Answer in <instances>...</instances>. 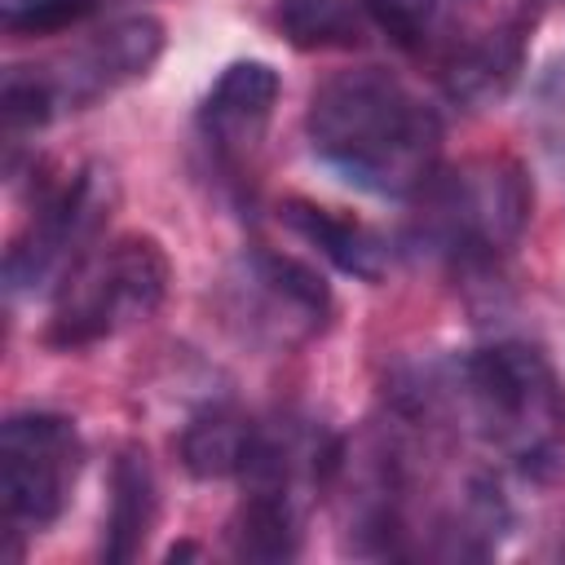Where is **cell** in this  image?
<instances>
[{"label":"cell","mask_w":565,"mask_h":565,"mask_svg":"<svg viewBox=\"0 0 565 565\" xmlns=\"http://www.w3.org/2000/svg\"><path fill=\"white\" fill-rule=\"evenodd\" d=\"M102 0H0V22L9 35H57L97 13Z\"/></svg>","instance_id":"obj_16"},{"label":"cell","mask_w":565,"mask_h":565,"mask_svg":"<svg viewBox=\"0 0 565 565\" xmlns=\"http://www.w3.org/2000/svg\"><path fill=\"white\" fill-rule=\"evenodd\" d=\"M172 282L168 252L150 234H119L93 252H84L53 291V309L44 322L49 349H88L102 344L163 305Z\"/></svg>","instance_id":"obj_4"},{"label":"cell","mask_w":565,"mask_h":565,"mask_svg":"<svg viewBox=\"0 0 565 565\" xmlns=\"http://www.w3.org/2000/svg\"><path fill=\"white\" fill-rule=\"evenodd\" d=\"M79 468L84 441L75 419L53 411L9 415L0 428V503L9 534L53 525L75 494Z\"/></svg>","instance_id":"obj_7"},{"label":"cell","mask_w":565,"mask_h":565,"mask_svg":"<svg viewBox=\"0 0 565 565\" xmlns=\"http://www.w3.org/2000/svg\"><path fill=\"white\" fill-rule=\"evenodd\" d=\"M159 53H163V22L150 13H132V18H119L102 31H93L71 53L44 62L40 75L49 84L57 115H66V110H84V106L110 97L115 88L141 79L159 62Z\"/></svg>","instance_id":"obj_8"},{"label":"cell","mask_w":565,"mask_h":565,"mask_svg":"<svg viewBox=\"0 0 565 565\" xmlns=\"http://www.w3.org/2000/svg\"><path fill=\"white\" fill-rule=\"evenodd\" d=\"M221 313L247 344L287 353L322 335L331 322V287L296 256L247 247L221 278Z\"/></svg>","instance_id":"obj_5"},{"label":"cell","mask_w":565,"mask_h":565,"mask_svg":"<svg viewBox=\"0 0 565 565\" xmlns=\"http://www.w3.org/2000/svg\"><path fill=\"white\" fill-rule=\"evenodd\" d=\"M296 481H247V494L230 525L238 561H291L300 552V499Z\"/></svg>","instance_id":"obj_11"},{"label":"cell","mask_w":565,"mask_h":565,"mask_svg":"<svg viewBox=\"0 0 565 565\" xmlns=\"http://www.w3.org/2000/svg\"><path fill=\"white\" fill-rule=\"evenodd\" d=\"M274 18L296 49H349L362 40L366 0H278Z\"/></svg>","instance_id":"obj_15"},{"label":"cell","mask_w":565,"mask_h":565,"mask_svg":"<svg viewBox=\"0 0 565 565\" xmlns=\"http://www.w3.org/2000/svg\"><path fill=\"white\" fill-rule=\"evenodd\" d=\"M278 93H282L278 71L256 57L230 62L216 75V84L207 88V97L199 106V141L221 172L243 177V168H252V159L260 154V141L269 132Z\"/></svg>","instance_id":"obj_9"},{"label":"cell","mask_w":565,"mask_h":565,"mask_svg":"<svg viewBox=\"0 0 565 565\" xmlns=\"http://www.w3.org/2000/svg\"><path fill=\"white\" fill-rule=\"evenodd\" d=\"M278 216L296 238L318 247L340 274L362 278V282H380L388 274V247L371 225H362L353 216H340L331 207H318L309 199H287L278 207Z\"/></svg>","instance_id":"obj_10"},{"label":"cell","mask_w":565,"mask_h":565,"mask_svg":"<svg viewBox=\"0 0 565 565\" xmlns=\"http://www.w3.org/2000/svg\"><path fill=\"white\" fill-rule=\"evenodd\" d=\"M159 521V486L150 455L141 446H124L110 468V508L102 525V561H132Z\"/></svg>","instance_id":"obj_12"},{"label":"cell","mask_w":565,"mask_h":565,"mask_svg":"<svg viewBox=\"0 0 565 565\" xmlns=\"http://www.w3.org/2000/svg\"><path fill=\"white\" fill-rule=\"evenodd\" d=\"M455 393L472 433L521 477H552L565 446V384L543 349L499 340L455 366Z\"/></svg>","instance_id":"obj_2"},{"label":"cell","mask_w":565,"mask_h":565,"mask_svg":"<svg viewBox=\"0 0 565 565\" xmlns=\"http://www.w3.org/2000/svg\"><path fill=\"white\" fill-rule=\"evenodd\" d=\"M260 424H252L238 406L230 402H212L203 406L185 428H181V463L190 477L199 481H221V477H243L252 446H256Z\"/></svg>","instance_id":"obj_13"},{"label":"cell","mask_w":565,"mask_h":565,"mask_svg":"<svg viewBox=\"0 0 565 565\" xmlns=\"http://www.w3.org/2000/svg\"><path fill=\"white\" fill-rule=\"evenodd\" d=\"M115 172L106 163H84L75 177L53 185L26 230L4 252V287L9 296L40 291L44 282H62L66 269L93 252V238L102 234L110 207H115Z\"/></svg>","instance_id":"obj_6"},{"label":"cell","mask_w":565,"mask_h":565,"mask_svg":"<svg viewBox=\"0 0 565 565\" xmlns=\"http://www.w3.org/2000/svg\"><path fill=\"white\" fill-rule=\"evenodd\" d=\"M415 199V247L459 269H486L503 260L521 243L534 207L530 177L508 154H481L450 172H433Z\"/></svg>","instance_id":"obj_3"},{"label":"cell","mask_w":565,"mask_h":565,"mask_svg":"<svg viewBox=\"0 0 565 565\" xmlns=\"http://www.w3.org/2000/svg\"><path fill=\"white\" fill-rule=\"evenodd\" d=\"M305 132L313 154L366 194L411 199L437 172V110L384 66L327 75L309 97Z\"/></svg>","instance_id":"obj_1"},{"label":"cell","mask_w":565,"mask_h":565,"mask_svg":"<svg viewBox=\"0 0 565 565\" xmlns=\"http://www.w3.org/2000/svg\"><path fill=\"white\" fill-rule=\"evenodd\" d=\"M366 18L397 44V49H424L437 31L441 0H366Z\"/></svg>","instance_id":"obj_17"},{"label":"cell","mask_w":565,"mask_h":565,"mask_svg":"<svg viewBox=\"0 0 565 565\" xmlns=\"http://www.w3.org/2000/svg\"><path fill=\"white\" fill-rule=\"evenodd\" d=\"M521 71V31L516 26H494L446 62V93L463 106H490L499 102Z\"/></svg>","instance_id":"obj_14"}]
</instances>
